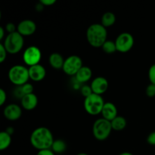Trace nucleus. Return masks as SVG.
<instances>
[{
  "label": "nucleus",
  "mask_w": 155,
  "mask_h": 155,
  "mask_svg": "<svg viewBox=\"0 0 155 155\" xmlns=\"http://www.w3.org/2000/svg\"><path fill=\"white\" fill-rule=\"evenodd\" d=\"M30 143L38 151L51 149L54 139L51 130L45 127L35 129L30 135Z\"/></svg>",
  "instance_id": "1"
},
{
  "label": "nucleus",
  "mask_w": 155,
  "mask_h": 155,
  "mask_svg": "<svg viewBox=\"0 0 155 155\" xmlns=\"http://www.w3.org/2000/svg\"><path fill=\"white\" fill-rule=\"evenodd\" d=\"M107 32L106 27L101 24H92L86 30V39L90 45L99 48L107 40Z\"/></svg>",
  "instance_id": "2"
},
{
  "label": "nucleus",
  "mask_w": 155,
  "mask_h": 155,
  "mask_svg": "<svg viewBox=\"0 0 155 155\" xmlns=\"http://www.w3.org/2000/svg\"><path fill=\"white\" fill-rule=\"evenodd\" d=\"M8 76L11 83L18 86L24 85L30 79L28 68L21 64L12 66L9 69Z\"/></svg>",
  "instance_id": "3"
},
{
  "label": "nucleus",
  "mask_w": 155,
  "mask_h": 155,
  "mask_svg": "<svg viewBox=\"0 0 155 155\" xmlns=\"http://www.w3.org/2000/svg\"><path fill=\"white\" fill-rule=\"evenodd\" d=\"M6 51L9 54H17L23 48L24 45V39L22 35L18 31L8 33L2 42Z\"/></svg>",
  "instance_id": "4"
},
{
  "label": "nucleus",
  "mask_w": 155,
  "mask_h": 155,
  "mask_svg": "<svg viewBox=\"0 0 155 155\" xmlns=\"http://www.w3.org/2000/svg\"><path fill=\"white\" fill-rule=\"evenodd\" d=\"M113 130L110 121L104 118H98L94 122L92 126V133L97 140L104 141L107 139Z\"/></svg>",
  "instance_id": "5"
},
{
  "label": "nucleus",
  "mask_w": 155,
  "mask_h": 155,
  "mask_svg": "<svg viewBox=\"0 0 155 155\" xmlns=\"http://www.w3.org/2000/svg\"><path fill=\"white\" fill-rule=\"evenodd\" d=\"M104 101L101 95L92 93L84 99V108L90 115H97L101 113L104 104Z\"/></svg>",
  "instance_id": "6"
},
{
  "label": "nucleus",
  "mask_w": 155,
  "mask_h": 155,
  "mask_svg": "<svg viewBox=\"0 0 155 155\" xmlns=\"http://www.w3.org/2000/svg\"><path fill=\"white\" fill-rule=\"evenodd\" d=\"M83 66L81 58L76 54H73L65 59L62 70L67 75L75 76Z\"/></svg>",
  "instance_id": "7"
},
{
  "label": "nucleus",
  "mask_w": 155,
  "mask_h": 155,
  "mask_svg": "<svg viewBox=\"0 0 155 155\" xmlns=\"http://www.w3.org/2000/svg\"><path fill=\"white\" fill-rule=\"evenodd\" d=\"M114 42L116 44L117 51L126 53L133 48L134 45V37L131 33L124 32L118 35Z\"/></svg>",
  "instance_id": "8"
},
{
  "label": "nucleus",
  "mask_w": 155,
  "mask_h": 155,
  "mask_svg": "<svg viewBox=\"0 0 155 155\" xmlns=\"http://www.w3.org/2000/svg\"><path fill=\"white\" fill-rule=\"evenodd\" d=\"M42 58V52L37 46L30 45L27 47L23 54V60L29 67L39 64Z\"/></svg>",
  "instance_id": "9"
},
{
  "label": "nucleus",
  "mask_w": 155,
  "mask_h": 155,
  "mask_svg": "<svg viewBox=\"0 0 155 155\" xmlns=\"http://www.w3.org/2000/svg\"><path fill=\"white\" fill-rule=\"evenodd\" d=\"M36 23L30 19L23 20L17 26V31L23 36H31L36 32Z\"/></svg>",
  "instance_id": "10"
},
{
  "label": "nucleus",
  "mask_w": 155,
  "mask_h": 155,
  "mask_svg": "<svg viewBox=\"0 0 155 155\" xmlns=\"http://www.w3.org/2000/svg\"><path fill=\"white\" fill-rule=\"evenodd\" d=\"M90 86L93 93L101 95L107 90L109 83L105 77H97L92 80Z\"/></svg>",
  "instance_id": "11"
},
{
  "label": "nucleus",
  "mask_w": 155,
  "mask_h": 155,
  "mask_svg": "<svg viewBox=\"0 0 155 155\" xmlns=\"http://www.w3.org/2000/svg\"><path fill=\"white\" fill-rule=\"evenodd\" d=\"M3 115L8 120H18L22 115V109L17 104H8L3 110Z\"/></svg>",
  "instance_id": "12"
},
{
  "label": "nucleus",
  "mask_w": 155,
  "mask_h": 155,
  "mask_svg": "<svg viewBox=\"0 0 155 155\" xmlns=\"http://www.w3.org/2000/svg\"><path fill=\"white\" fill-rule=\"evenodd\" d=\"M29 76L30 79L34 82H40L45 77L46 71L42 64H36L29 67Z\"/></svg>",
  "instance_id": "13"
},
{
  "label": "nucleus",
  "mask_w": 155,
  "mask_h": 155,
  "mask_svg": "<svg viewBox=\"0 0 155 155\" xmlns=\"http://www.w3.org/2000/svg\"><path fill=\"white\" fill-rule=\"evenodd\" d=\"M117 113L118 111L116 105L114 103L107 101L104 103L101 114L102 115V117L107 120L112 121L118 116Z\"/></svg>",
  "instance_id": "14"
},
{
  "label": "nucleus",
  "mask_w": 155,
  "mask_h": 155,
  "mask_svg": "<svg viewBox=\"0 0 155 155\" xmlns=\"http://www.w3.org/2000/svg\"><path fill=\"white\" fill-rule=\"evenodd\" d=\"M21 106L26 110H32L36 107L38 104V98L34 93L25 95L21 99Z\"/></svg>",
  "instance_id": "15"
},
{
  "label": "nucleus",
  "mask_w": 155,
  "mask_h": 155,
  "mask_svg": "<svg viewBox=\"0 0 155 155\" xmlns=\"http://www.w3.org/2000/svg\"><path fill=\"white\" fill-rule=\"evenodd\" d=\"M92 76V69L88 66H83L75 75V78L78 83H85L91 80Z\"/></svg>",
  "instance_id": "16"
},
{
  "label": "nucleus",
  "mask_w": 155,
  "mask_h": 155,
  "mask_svg": "<svg viewBox=\"0 0 155 155\" xmlns=\"http://www.w3.org/2000/svg\"><path fill=\"white\" fill-rule=\"evenodd\" d=\"M64 60L63 56L58 52L51 53L48 58V62L52 68L56 70L62 69L64 63Z\"/></svg>",
  "instance_id": "17"
},
{
  "label": "nucleus",
  "mask_w": 155,
  "mask_h": 155,
  "mask_svg": "<svg viewBox=\"0 0 155 155\" xmlns=\"http://www.w3.org/2000/svg\"><path fill=\"white\" fill-rule=\"evenodd\" d=\"M110 123H111L113 130H116V131H121L124 130L127 125V120L122 116H117L113 120L110 121Z\"/></svg>",
  "instance_id": "18"
},
{
  "label": "nucleus",
  "mask_w": 155,
  "mask_h": 155,
  "mask_svg": "<svg viewBox=\"0 0 155 155\" xmlns=\"http://www.w3.org/2000/svg\"><path fill=\"white\" fill-rule=\"evenodd\" d=\"M116 22V15L110 12H107L102 15L101 19V24L104 27H109L113 26Z\"/></svg>",
  "instance_id": "19"
},
{
  "label": "nucleus",
  "mask_w": 155,
  "mask_h": 155,
  "mask_svg": "<svg viewBox=\"0 0 155 155\" xmlns=\"http://www.w3.org/2000/svg\"><path fill=\"white\" fill-rule=\"evenodd\" d=\"M12 143V136L6 131L0 133V150L4 151L10 146Z\"/></svg>",
  "instance_id": "20"
},
{
  "label": "nucleus",
  "mask_w": 155,
  "mask_h": 155,
  "mask_svg": "<svg viewBox=\"0 0 155 155\" xmlns=\"http://www.w3.org/2000/svg\"><path fill=\"white\" fill-rule=\"evenodd\" d=\"M54 154H62L67 150V144L62 139H55L51 148Z\"/></svg>",
  "instance_id": "21"
},
{
  "label": "nucleus",
  "mask_w": 155,
  "mask_h": 155,
  "mask_svg": "<svg viewBox=\"0 0 155 155\" xmlns=\"http://www.w3.org/2000/svg\"><path fill=\"white\" fill-rule=\"evenodd\" d=\"M103 51L107 54H112L117 51V47L115 42L112 40H107L101 46Z\"/></svg>",
  "instance_id": "22"
},
{
  "label": "nucleus",
  "mask_w": 155,
  "mask_h": 155,
  "mask_svg": "<svg viewBox=\"0 0 155 155\" xmlns=\"http://www.w3.org/2000/svg\"><path fill=\"white\" fill-rule=\"evenodd\" d=\"M21 88L24 95L33 93V89H34V88H33V86L31 84V83H25L24 85L21 86Z\"/></svg>",
  "instance_id": "23"
},
{
  "label": "nucleus",
  "mask_w": 155,
  "mask_h": 155,
  "mask_svg": "<svg viewBox=\"0 0 155 155\" xmlns=\"http://www.w3.org/2000/svg\"><path fill=\"white\" fill-rule=\"evenodd\" d=\"M145 93H146L147 96L149 98H153L155 96V85L150 83L148 86H147L146 89H145Z\"/></svg>",
  "instance_id": "24"
},
{
  "label": "nucleus",
  "mask_w": 155,
  "mask_h": 155,
  "mask_svg": "<svg viewBox=\"0 0 155 155\" xmlns=\"http://www.w3.org/2000/svg\"><path fill=\"white\" fill-rule=\"evenodd\" d=\"M80 92H81V94L85 97V98H86V97H88L89 95H90L91 94L93 93L91 86H88V85H84V86H82L81 89H80Z\"/></svg>",
  "instance_id": "25"
},
{
  "label": "nucleus",
  "mask_w": 155,
  "mask_h": 155,
  "mask_svg": "<svg viewBox=\"0 0 155 155\" xmlns=\"http://www.w3.org/2000/svg\"><path fill=\"white\" fill-rule=\"evenodd\" d=\"M148 79L151 83L155 85V64L151 65L148 70Z\"/></svg>",
  "instance_id": "26"
},
{
  "label": "nucleus",
  "mask_w": 155,
  "mask_h": 155,
  "mask_svg": "<svg viewBox=\"0 0 155 155\" xmlns=\"http://www.w3.org/2000/svg\"><path fill=\"white\" fill-rule=\"evenodd\" d=\"M8 51H6L5 48L3 45L2 42L0 43V62L3 63L5 61L6 58H7Z\"/></svg>",
  "instance_id": "27"
},
{
  "label": "nucleus",
  "mask_w": 155,
  "mask_h": 155,
  "mask_svg": "<svg viewBox=\"0 0 155 155\" xmlns=\"http://www.w3.org/2000/svg\"><path fill=\"white\" fill-rule=\"evenodd\" d=\"M5 31H7L8 33H12L17 31V27L15 25V24H13V23H8L5 25Z\"/></svg>",
  "instance_id": "28"
},
{
  "label": "nucleus",
  "mask_w": 155,
  "mask_h": 155,
  "mask_svg": "<svg viewBox=\"0 0 155 155\" xmlns=\"http://www.w3.org/2000/svg\"><path fill=\"white\" fill-rule=\"evenodd\" d=\"M7 99V94L3 89H0V105H3Z\"/></svg>",
  "instance_id": "29"
},
{
  "label": "nucleus",
  "mask_w": 155,
  "mask_h": 155,
  "mask_svg": "<svg viewBox=\"0 0 155 155\" xmlns=\"http://www.w3.org/2000/svg\"><path fill=\"white\" fill-rule=\"evenodd\" d=\"M147 142L149 145L155 146V131L151 132L147 138Z\"/></svg>",
  "instance_id": "30"
},
{
  "label": "nucleus",
  "mask_w": 155,
  "mask_h": 155,
  "mask_svg": "<svg viewBox=\"0 0 155 155\" xmlns=\"http://www.w3.org/2000/svg\"><path fill=\"white\" fill-rule=\"evenodd\" d=\"M36 155H55V154L51 151V149H45L38 151Z\"/></svg>",
  "instance_id": "31"
},
{
  "label": "nucleus",
  "mask_w": 155,
  "mask_h": 155,
  "mask_svg": "<svg viewBox=\"0 0 155 155\" xmlns=\"http://www.w3.org/2000/svg\"><path fill=\"white\" fill-rule=\"evenodd\" d=\"M42 3L44 6H51L56 2L55 0H40L39 2Z\"/></svg>",
  "instance_id": "32"
},
{
  "label": "nucleus",
  "mask_w": 155,
  "mask_h": 155,
  "mask_svg": "<svg viewBox=\"0 0 155 155\" xmlns=\"http://www.w3.org/2000/svg\"><path fill=\"white\" fill-rule=\"evenodd\" d=\"M5 31V30L4 27H0V40H2V39H4Z\"/></svg>",
  "instance_id": "33"
},
{
  "label": "nucleus",
  "mask_w": 155,
  "mask_h": 155,
  "mask_svg": "<svg viewBox=\"0 0 155 155\" xmlns=\"http://www.w3.org/2000/svg\"><path fill=\"white\" fill-rule=\"evenodd\" d=\"M6 132H7L8 133V134H10L11 136H12V134H13L14 133V129L12 128V127H8L7 129H6V130H5Z\"/></svg>",
  "instance_id": "34"
},
{
  "label": "nucleus",
  "mask_w": 155,
  "mask_h": 155,
  "mask_svg": "<svg viewBox=\"0 0 155 155\" xmlns=\"http://www.w3.org/2000/svg\"><path fill=\"white\" fill-rule=\"evenodd\" d=\"M119 155H133V154H132V153L128 152V151H125V152L121 153V154H120Z\"/></svg>",
  "instance_id": "35"
},
{
  "label": "nucleus",
  "mask_w": 155,
  "mask_h": 155,
  "mask_svg": "<svg viewBox=\"0 0 155 155\" xmlns=\"http://www.w3.org/2000/svg\"><path fill=\"white\" fill-rule=\"evenodd\" d=\"M77 155H89L88 154H86V153H79V154H77Z\"/></svg>",
  "instance_id": "36"
}]
</instances>
